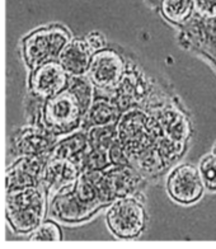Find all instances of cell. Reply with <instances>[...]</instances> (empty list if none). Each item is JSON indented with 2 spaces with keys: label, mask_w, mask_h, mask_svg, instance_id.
I'll list each match as a JSON object with an SVG mask.
<instances>
[{
  "label": "cell",
  "mask_w": 216,
  "mask_h": 249,
  "mask_svg": "<svg viewBox=\"0 0 216 249\" xmlns=\"http://www.w3.org/2000/svg\"><path fill=\"white\" fill-rule=\"evenodd\" d=\"M47 196L42 186H30L7 191L5 217L14 233H33L46 215Z\"/></svg>",
  "instance_id": "1"
},
{
  "label": "cell",
  "mask_w": 216,
  "mask_h": 249,
  "mask_svg": "<svg viewBox=\"0 0 216 249\" xmlns=\"http://www.w3.org/2000/svg\"><path fill=\"white\" fill-rule=\"evenodd\" d=\"M72 33L61 24H49L36 28L22 39V56L32 70L45 62L59 59L60 53L72 39Z\"/></svg>",
  "instance_id": "2"
},
{
  "label": "cell",
  "mask_w": 216,
  "mask_h": 249,
  "mask_svg": "<svg viewBox=\"0 0 216 249\" xmlns=\"http://www.w3.org/2000/svg\"><path fill=\"white\" fill-rule=\"evenodd\" d=\"M84 111L78 99L65 88L56 95L43 101L41 124L55 136H65L82 128Z\"/></svg>",
  "instance_id": "3"
},
{
  "label": "cell",
  "mask_w": 216,
  "mask_h": 249,
  "mask_svg": "<svg viewBox=\"0 0 216 249\" xmlns=\"http://www.w3.org/2000/svg\"><path fill=\"white\" fill-rule=\"evenodd\" d=\"M108 229L118 239H135L144 231L146 213L139 201L132 197H120L109 203L106 213Z\"/></svg>",
  "instance_id": "4"
},
{
  "label": "cell",
  "mask_w": 216,
  "mask_h": 249,
  "mask_svg": "<svg viewBox=\"0 0 216 249\" xmlns=\"http://www.w3.org/2000/svg\"><path fill=\"white\" fill-rule=\"evenodd\" d=\"M118 140L127 153L128 158L141 155L150 145V124L146 116L140 111L132 109L118 118Z\"/></svg>",
  "instance_id": "5"
},
{
  "label": "cell",
  "mask_w": 216,
  "mask_h": 249,
  "mask_svg": "<svg viewBox=\"0 0 216 249\" xmlns=\"http://www.w3.org/2000/svg\"><path fill=\"white\" fill-rule=\"evenodd\" d=\"M125 62L116 51L103 49L92 55L87 76L90 79L95 89L111 90L117 86L124 78Z\"/></svg>",
  "instance_id": "6"
},
{
  "label": "cell",
  "mask_w": 216,
  "mask_h": 249,
  "mask_svg": "<svg viewBox=\"0 0 216 249\" xmlns=\"http://www.w3.org/2000/svg\"><path fill=\"white\" fill-rule=\"evenodd\" d=\"M70 76L57 60L45 62L31 70L28 79L30 93L37 98H51L68 87Z\"/></svg>",
  "instance_id": "7"
},
{
  "label": "cell",
  "mask_w": 216,
  "mask_h": 249,
  "mask_svg": "<svg viewBox=\"0 0 216 249\" xmlns=\"http://www.w3.org/2000/svg\"><path fill=\"white\" fill-rule=\"evenodd\" d=\"M56 142L57 136L43 124H28L13 135L12 148L18 155H43L50 154Z\"/></svg>",
  "instance_id": "8"
},
{
  "label": "cell",
  "mask_w": 216,
  "mask_h": 249,
  "mask_svg": "<svg viewBox=\"0 0 216 249\" xmlns=\"http://www.w3.org/2000/svg\"><path fill=\"white\" fill-rule=\"evenodd\" d=\"M139 184L138 173L128 165H111L103 171L99 183L102 202L109 205L120 197L132 194Z\"/></svg>",
  "instance_id": "9"
},
{
  "label": "cell",
  "mask_w": 216,
  "mask_h": 249,
  "mask_svg": "<svg viewBox=\"0 0 216 249\" xmlns=\"http://www.w3.org/2000/svg\"><path fill=\"white\" fill-rule=\"evenodd\" d=\"M167 187L170 197L183 205L196 202L203 192L200 172L188 164L176 168L170 173Z\"/></svg>",
  "instance_id": "10"
},
{
  "label": "cell",
  "mask_w": 216,
  "mask_h": 249,
  "mask_svg": "<svg viewBox=\"0 0 216 249\" xmlns=\"http://www.w3.org/2000/svg\"><path fill=\"white\" fill-rule=\"evenodd\" d=\"M98 211L94 206L85 203L74 194L72 186L57 192L51 198L50 213L55 219L66 224L84 223Z\"/></svg>",
  "instance_id": "11"
},
{
  "label": "cell",
  "mask_w": 216,
  "mask_h": 249,
  "mask_svg": "<svg viewBox=\"0 0 216 249\" xmlns=\"http://www.w3.org/2000/svg\"><path fill=\"white\" fill-rule=\"evenodd\" d=\"M47 158L49 154L19 155L5 171V190L13 191L41 184V173Z\"/></svg>",
  "instance_id": "12"
},
{
  "label": "cell",
  "mask_w": 216,
  "mask_h": 249,
  "mask_svg": "<svg viewBox=\"0 0 216 249\" xmlns=\"http://www.w3.org/2000/svg\"><path fill=\"white\" fill-rule=\"evenodd\" d=\"M79 173L80 167L74 161L49 155L41 173V186L47 198H53L57 192L72 186Z\"/></svg>",
  "instance_id": "13"
},
{
  "label": "cell",
  "mask_w": 216,
  "mask_h": 249,
  "mask_svg": "<svg viewBox=\"0 0 216 249\" xmlns=\"http://www.w3.org/2000/svg\"><path fill=\"white\" fill-rule=\"evenodd\" d=\"M93 53L83 38H72L60 53L57 61L69 76L85 75Z\"/></svg>",
  "instance_id": "14"
},
{
  "label": "cell",
  "mask_w": 216,
  "mask_h": 249,
  "mask_svg": "<svg viewBox=\"0 0 216 249\" xmlns=\"http://www.w3.org/2000/svg\"><path fill=\"white\" fill-rule=\"evenodd\" d=\"M89 149L88 138L84 130H76L69 135H65V138L57 140L53 150L50 151V157L62 158L76 163L80 167V160L85 151Z\"/></svg>",
  "instance_id": "15"
},
{
  "label": "cell",
  "mask_w": 216,
  "mask_h": 249,
  "mask_svg": "<svg viewBox=\"0 0 216 249\" xmlns=\"http://www.w3.org/2000/svg\"><path fill=\"white\" fill-rule=\"evenodd\" d=\"M120 118V108L112 99L95 97L88 112L84 115L82 130L87 131L93 126L116 124Z\"/></svg>",
  "instance_id": "16"
},
{
  "label": "cell",
  "mask_w": 216,
  "mask_h": 249,
  "mask_svg": "<svg viewBox=\"0 0 216 249\" xmlns=\"http://www.w3.org/2000/svg\"><path fill=\"white\" fill-rule=\"evenodd\" d=\"M66 88L74 94V97L78 99V102L82 106L84 113H87L95 98V88L93 83L90 82V79L87 76V74L85 75L70 76Z\"/></svg>",
  "instance_id": "17"
},
{
  "label": "cell",
  "mask_w": 216,
  "mask_h": 249,
  "mask_svg": "<svg viewBox=\"0 0 216 249\" xmlns=\"http://www.w3.org/2000/svg\"><path fill=\"white\" fill-rule=\"evenodd\" d=\"M89 148L107 151L111 145L118 140L117 124H108L102 126H93L87 130Z\"/></svg>",
  "instance_id": "18"
},
{
  "label": "cell",
  "mask_w": 216,
  "mask_h": 249,
  "mask_svg": "<svg viewBox=\"0 0 216 249\" xmlns=\"http://www.w3.org/2000/svg\"><path fill=\"white\" fill-rule=\"evenodd\" d=\"M193 8V0H163V14L172 22H183L188 18Z\"/></svg>",
  "instance_id": "19"
},
{
  "label": "cell",
  "mask_w": 216,
  "mask_h": 249,
  "mask_svg": "<svg viewBox=\"0 0 216 249\" xmlns=\"http://www.w3.org/2000/svg\"><path fill=\"white\" fill-rule=\"evenodd\" d=\"M109 167H111V161H109L107 151L99 150V149L89 148L80 160V171L82 169L106 171Z\"/></svg>",
  "instance_id": "20"
},
{
  "label": "cell",
  "mask_w": 216,
  "mask_h": 249,
  "mask_svg": "<svg viewBox=\"0 0 216 249\" xmlns=\"http://www.w3.org/2000/svg\"><path fill=\"white\" fill-rule=\"evenodd\" d=\"M30 240L35 242H59L62 240L61 226L54 220H45L31 233Z\"/></svg>",
  "instance_id": "21"
},
{
  "label": "cell",
  "mask_w": 216,
  "mask_h": 249,
  "mask_svg": "<svg viewBox=\"0 0 216 249\" xmlns=\"http://www.w3.org/2000/svg\"><path fill=\"white\" fill-rule=\"evenodd\" d=\"M200 176L203 186L209 190L216 191V158L215 155H207L200 164Z\"/></svg>",
  "instance_id": "22"
},
{
  "label": "cell",
  "mask_w": 216,
  "mask_h": 249,
  "mask_svg": "<svg viewBox=\"0 0 216 249\" xmlns=\"http://www.w3.org/2000/svg\"><path fill=\"white\" fill-rule=\"evenodd\" d=\"M107 154L109 161H111V165H128L130 158H128L127 153L125 151L120 140L115 141L111 145V148L107 150Z\"/></svg>",
  "instance_id": "23"
},
{
  "label": "cell",
  "mask_w": 216,
  "mask_h": 249,
  "mask_svg": "<svg viewBox=\"0 0 216 249\" xmlns=\"http://www.w3.org/2000/svg\"><path fill=\"white\" fill-rule=\"evenodd\" d=\"M83 39H84L85 43H87V46L90 49V51H92L93 53L107 47L106 37L103 36L101 32H97V31H94V32H89L88 35H85Z\"/></svg>",
  "instance_id": "24"
},
{
  "label": "cell",
  "mask_w": 216,
  "mask_h": 249,
  "mask_svg": "<svg viewBox=\"0 0 216 249\" xmlns=\"http://www.w3.org/2000/svg\"><path fill=\"white\" fill-rule=\"evenodd\" d=\"M197 12L205 17H216V0H193Z\"/></svg>",
  "instance_id": "25"
},
{
  "label": "cell",
  "mask_w": 216,
  "mask_h": 249,
  "mask_svg": "<svg viewBox=\"0 0 216 249\" xmlns=\"http://www.w3.org/2000/svg\"><path fill=\"white\" fill-rule=\"evenodd\" d=\"M215 158H216V150H215Z\"/></svg>",
  "instance_id": "26"
}]
</instances>
